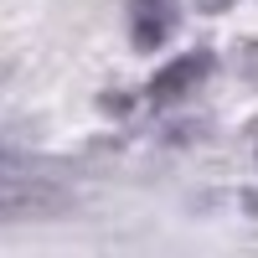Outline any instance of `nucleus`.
<instances>
[{"label": "nucleus", "instance_id": "obj_1", "mask_svg": "<svg viewBox=\"0 0 258 258\" xmlns=\"http://www.w3.org/2000/svg\"><path fill=\"white\" fill-rule=\"evenodd\" d=\"M73 197L57 181L36 176H0V222H47L57 212H68Z\"/></svg>", "mask_w": 258, "mask_h": 258}, {"label": "nucleus", "instance_id": "obj_2", "mask_svg": "<svg viewBox=\"0 0 258 258\" xmlns=\"http://www.w3.org/2000/svg\"><path fill=\"white\" fill-rule=\"evenodd\" d=\"M207 73H212V57H207V52H186L181 62H170V68H160V73H155L150 93H155L160 103H165V98H181V93H191V88H197Z\"/></svg>", "mask_w": 258, "mask_h": 258}, {"label": "nucleus", "instance_id": "obj_3", "mask_svg": "<svg viewBox=\"0 0 258 258\" xmlns=\"http://www.w3.org/2000/svg\"><path fill=\"white\" fill-rule=\"evenodd\" d=\"M176 26V11L170 0H135V41L140 47H160Z\"/></svg>", "mask_w": 258, "mask_h": 258}, {"label": "nucleus", "instance_id": "obj_4", "mask_svg": "<svg viewBox=\"0 0 258 258\" xmlns=\"http://www.w3.org/2000/svg\"><path fill=\"white\" fill-rule=\"evenodd\" d=\"M238 68L258 83V41H243V47H238Z\"/></svg>", "mask_w": 258, "mask_h": 258}, {"label": "nucleus", "instance_id": "obj_5", "mask_svg": "<svg viewBox=\"0 0 258 258\" xmlns=\"http://www.w3.org/2000/svg\"><path fill=\"white\" fill-rule=\"evenodd\" d=\"M232 0H197V11H207V16H217V11H227Z\"/></svg>", "mask_w": 258, "mask_h": 258}]
</instances>
